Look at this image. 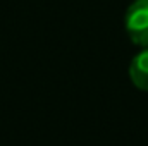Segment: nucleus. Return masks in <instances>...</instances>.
Listing matches in <instances>:
<instances>
[{
	"label": "nucleus",
	"mask_w": 148,
	"mask_h": 146,
	"mask_svg": "<svg viewBox=\"0 0 148 146\" xmlns=\"http://www.w3.org/2000/svg\"><path fill=\"white\" fill-rule=\"evenodd\" d=\"M124 29L134 45L148 48V0H134L127 7Z\"/></svg>",
	"instance_id": "obj_1"
},
{
	"label": "nucleus",
	"mask_w": 148,
	"mask_h": 146,
	"mask_svg": "<svg viewBox=\"0 0 148 146\" xmlns=\"http://www.w3.org/2000/svg\"><path fill=\"white\" fill-rule=\"evenodd\" d=\"M129 79L140 91H148V48L136 53L129 64Z\"/></svg>",
	"instance_id": "obj_2"
}]
</instances>
